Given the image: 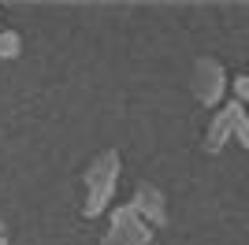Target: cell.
<instances>
[{"mask_svg": "<svg viewBox=\"0 0 249 245\" xmlns=\"http://www.w3.org/2000/svg\"><path fill=\"white\" fill-rule=\"evenodd\" d=\"M231 115H234V141H238L242 149H249V115H246V104L231 101Z\"/></svg>", "mask_w": 249, "mask_h": 245, "instance_id": "cell-6", "label": "cell"}, {"mask_svg": "<svg viewBox=\"0 0 249 245\" xmlns=\"http://www.w3.org/2000/svg\"><path fill=\"white\" fill-rule=\"evenodd\" d=\"M22 52V37L15 30H0V60H15Z\"/></svg>", "mask_w": 249, "mask_h": 245, "instance_id": "cell-7", "label": "cell"}, {"mask_svg": "<svg viewBox=\"0 0 249 245\" xmlns=\"http://www.w3.org/2000/svg\"><path fill=\"white\" fill-rule=\"evenodd\" d=\"M115 186H119V153L108 149V153H101L89 167H86V204H82L86 219L101 215L104 208L112 204Z\"/></svg>", "mask_w": 249, "mask_h": 245, "instance_id": "cell-1", "label": "cell"}, {"mask_svg": "<svg viewBox=\"0 0 249 245\" xmlns=\"http://www.w3.org/2000/svg\"><path fill=\"white\" fill-rule=\"evenodd\" d=\"M4 230H8V227H4V219H0V238H4Z\"/></svg>", "mask_w": 249, "mask_h": 245, "instance_id": "cell-9", "label": "cell"}, {"mask_svg": "<svg viewBox=\"0 0 249 245\" xmlns=\"http://www.w3.org/2000/svg\"><path fill=\"white\" fill-rule=\"evenodd\" d=\"M194 97H197L205 108H216L219 101H223V89H227V71L219 67V60H212V56H201L197 63H194Z\"/></svg>", "mask_w": 249, "mask_h": 245, "instance_id": "cell-3", "label": "cell"}, {"mask_svg": "<svg viewBox=\"0 0 249 245\" xmlns=\"http://www.w3.org/2000/svg\"><path fill=\"white\" fill-rule=\"evenodd\" d=\"M149 242H153V227H149L145 219H142V215L130 208V204L112 208L104 245H149Z\"/></svg>", "mask_w": 249, "mask_h": 245, "instance_id": "cell-2", "label": "cell"}, {"mask_svg": "<svg viewBox=\"0 0 249 245\" xmlns=\"http://www.w3.org/2000/svg\"><path fill=\"white\" fill-rule=\"evenodd\" d=\"M234 97H238L242 104L249 101V74H234Z\"/></svg>", "mask_w": 249, "mask_h": 245, "instance_id": "cell-8", "label": "cell"}, {"mask_svg": "<svg viewBox=\"0 0 249 245\" xmlns=\"http://www.w3.org/2000/svg\"><path fill=\"white\" fill-rule=\"evenodd\" d=\"M130 208H134L149 227H164L167 223V201H164V193H160L153 182H138L134 186V201H130Z\"/></svg>", "mask_w": 249, "mask_h": 245, "instance_id": "cell-4", "label": "cell"}, {"mask_svg": "<svg viewBox=\"0 0 249 245\" xmlns=\"http://www.w3.org/2000/svg\"><path fill=\"white\" fill-rule=\"evenodd\" d=\"M231 134H234V115H231V104H223L216 115H212V122H208V134H205V153L216 156L223 145L231 141Z\"/></svg>", "mask_w": 249, "mask_h": 245, "instance_id": "cell-5", "label": "cell"}, {"mask_svg": "<svg viewBox=\"0 0 249 245\" xmlns=\"http://www.w3.org/2000/svg\"><path fill=\"white\" fill-rule=\"evenodd\" d=\"M0 245H8V234H4V238H0Z\"/></svg>", "mask_w": 249, "mask_h": 245, "instance_id": "cell-10", "label": "cell"}]
</instances>
